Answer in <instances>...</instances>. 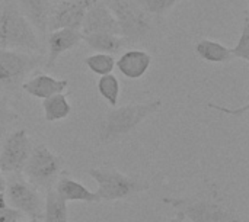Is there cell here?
<instances>
[{
	"mask_svg": "<svg viewBox=\"0 0 249 222\" xmlns=\"http://www.w3.org/2000/svg\"><path fill=\"white\" fill-rule=\"evenodd\" d=\"M162 201L191 222H244L217 185L209 180L207 188L193 196L163 198Z\"/></svg>",
	"mask_w": 249,
	"mask_h": 222,
	"instance_id": "6da1fadb",
	"label": "cell"
},
{
	"mask_svg": "<svg viewBox=\"0 0 249 222\" xmlns=\"http://www.w3.org/2000/svg\"><path fill=\"white\" fill-rule=\"evenodd\" d=\"M162 99L147 100L144 103H130L109 111L98 125V143L101 145L112 144L133 132L144 119L162 108Z\"/></svg>",
	"mask_w": 249,
	"mask_h": 222,
	"instance_id": "7a4b0ae2",
	"label": "cell"
},
{
	"mask_svg": "<svg viewBox=\"0 0 249 222\" xmlns=\"http://www.w3.org/2000/svg\"><path fill=\"white\" fill-rule=\"evenodd\" d=\"M0 48L39 52L41 42L36 31L19 9L16 0L0 4Z\"/></svg>",
	"mask_w": 249,
	"mask_h": 222,
	"instance_id": "3957f363",
	"label": "cell"
},
{
	"mask_svg": "<svg viewBox=\"0 0 249 222\" xmlns=\"http://www.w3.org/2000/svg\"><path fill=\"white\" fill-rule=\"evenodd\" d=\"M89 176L98 183V192L95 193L99 196L101 201L107 202L124 201L131 198L133 195L146 192L150 188L147 182L125 176L111 164H104L90 169Z\"/></svg>",
	"mask_w": 249,
	"mask_h": 222,
	"instance_id": "277c9868",
	"label": "cell"
},
{
	"mask_svg": "<svg viewBox=\"0 0 249 222\" xmlns=\"http://www.w3.org/2000/svg\"><path fill=\"white\" fill-rule=\"evenodd\" d=\"M105 3L117 19L120 35L128 44L142 42L150 35L155 17L146 13L136 0H105Z\"/></svg>",
	"mask_w": 249,
	"mask_h": 222,
	"instance_id": "5b68a950",
	"label": "cell"
},
{
	"mask_svg": "<svg viewBox=\"0 0 249 222\" xmlns=\"http://www.w3.org/2000/svg\"><path fill=\"white\" fill-rule=\"evenodd\" d=\"M64 160L51 151L45 144H36L31 148L29 157L22 169L25 179L35 189H51L63 172Z\"/></svg>",
	"mask_w": 249,
	"mask_h": 222,
	"instance_id": "8992f818",
	"label": "cell"
},
{
	"mask_svg": "<svg viewBox=\"0 0 249 222\" xmlns=\"http://www.w3.org/2000/svg\"><path fill=\"white\" fill-rule=\"evenodd\" d=\"M45 64V58L39 52L0 48V86L7 90L20 89L26 77Z\"/></svg>",
	"mask_w": 249,
	"mask_h": 222,
	"instance_id": "52a82bcc",
	"label": "cell"
},
{
	"mask_svg": "<svg viewBox=\"0 0 249 222\" xmlns=\"http://www.w3.org/2000/svg\"><path fill=\"white\" fill-rule=\"evenodd\" d=\"M4 192L6 201L12 208L20 211L25 217L42 220L44 204L41 195L20 173H9Z\"/></svg>",
	"mask_w": 249,
	"mask_h": 222,
	"instance_id": "ba28073f",
	"label": "cell"
},
{
	"mask_svg": "<svg viewBox=\"0 0 249 222\" xmlns=\"http://www.w3.org/2000/svg\"><path fill=\"white\" fill-rule=\"evenodd\" d=\"M31 153V141L25 129L10 132L0 151V172L20 173Z\"/></svg>",
	"mask_w": 249,
	"mask_h": 222,
	"instance_id": "9c48e42d",
	"label": "cell"
},
{
	"mask_svg": "<svg viewBox=\"0 0 249 222\" xmlns=\"http://www.w3.org/2000/svg\"><path fill=\"white\" fill-rule=\"evenodd\" d=\"M93 1L90 0H61L51 6L48 17V29H80L85 13Z\"/></svg>",
	"mask_w": 249,
	"mask_h": 222,
	"instance_id": "30bf717a",
	"label": "cell"
},
{
	"mask_svg": "<svg viewBox=\"0 0 249 222\" xmlns=\"http://www.w3.org/2000/svg\"><path fill=\"white\" fill-rule=\"evenodd\" d=\"M80 31L83 35L101 33V32L120 35V28H118L117 19L105 1H93L88 7Z\"/></svg>",
	"mask_w": 249,
	"mask_h": 222,
	"instance_id": "8fae6325",
	"label": "cell"
},
{
	"mask_svg": "<svg viewBox=\"0 0 249 222\" xmlns=\"http://www.w3.org/2000/svg\"><path fill=\"white\" fill-rule=\"evenodd\" d=\"M83 39V33L80 29H70V28H61L54 29L50 32L47 38L48 44V55L45 58L47 67H54L57 60L67 51L77 47Z\"/></svg>",
	"mask_w": 249,
	"mask_h": 222,
	"instance_id": "7c38bea8",
	"label": "cell"
},
{
	"mask_svg": "<svg viewBox=\"0 0 249 222\" xmlns=\"http://www.w3.org/2000/svg\"><path fill=\"white\" fill-rule=\"evenodd\" d=\"M69 86V80L66 79H55L47 73H38L34 77L25 80L20 89L32 96L34 99H47L53 95L63 93Z\"/></svg>",
	"mask_w": 249,
	"mask_h": 222,
	"instance_id": "4fadbf2b",
	"label": "cell"
},
{
	"mask_svg": "<svg viewBox=\"0 0 249 222\" xmlns=\"http://www.w3.org/2000/svg\"><path fill=\"white\" fill-rule=\"evenodd\" d=\"M152 65V55L146 49H127L118 60H115V67L118 71L130 80L142 79Z\"/></svg>",
	"mask_w": 249,
	"mask_h": 222,
	"instance_id": "5bb4252c",
	"label": "cell"
},
{
	"mask_svg": "<svg viewBox=\"0 0 249 222\" xmlns=\"http://www.w3.org/2000/svg\"><path fill=\"white\" fill-rule=\"evenodd\" d=\"M54 190L66 202H69V201H71V202H86V204H98V202H101L99 196L95 192L89 190L86 186H83L82 183H79L77 180H74L73 177H70L67 173H63V172L57 179Z\"/></svg>",
	"mask_w": 249,
	"mask_h": 222,
	"instance_id": "9a60e30c",
	"label": "cell"
},
{
	"mask_svg": "<svg viewBox=\"0 0 249 222\" xmlns=\"http://www.w3.org/2000/svg\"><path fill=\"white\" fill-rule=\"evenodd\" d=\"M51 0H18V6L35 31L44 35L48 31V17L51 12Z\"/></svg>",
	"mask_w": 249,
	"mask_h": 222,
	"instance_id": "2e32d148",
	"label": "cell"
},
{
	"mask_svg": "<svg viewBox=\"0 0 249 222\" xmlns=\"http://www.w3.org/2000/svg\"><path fill=\"white\" fill-rule=\"evenodd\" d=\"M194 51L200 60L209 64H226L233 60V55L229 47L210 38L198 39L194 47Z\"/></svg>",
	"mask_w": 249,
	"mask_h": 222,
	"instance_id": "e0dca14e",
	"label": "cell"
},
{
	"mask_svg": "<svg viewBox=\"0 0 249 222\" xmlns=\"http://www.w3.org/2000/svg\"><path fill=\"white\" fill-rule=\"evenodd\" d=\"M82 41H85V44L89 48H92L93 51L111 54V55L120 52L128 44L125 41V38H123L121 35H118V33H107V32L83 35Z\"/></svg>",
	"mask_w": 249,
	"mask_h": 222,
	"instance_id": "ac0fdd59",
	"label": "cell"
},
{
	"mask_svg": "<svg viewBox=\"0 0 249 222\" xmlns=\"http://www.w3.org/2000/svg\"><path fill=\"white\" fill-rule=\"evenodd\" d=\"M42 111L47 122H57L66 119L71 113V105L67 100V95L57 93L42 99Z\"/></svg>",
	"mask_w": 249,
	"mask_h": 222,
	"instance_id": "d6986e66",
	"label": "cell"
},
{
	"mask_svg": "<svg viewBox=\"0 0 249 222\" xmlns=\"http://www.w3.org/2000/svg\"><path fill=\"white\" fill-rule=\"evenodd\" d=\"M42 218L45 222H69L67 202L61 199L53 188L47 190Z\"/></svg>",
	"mask_w": 249,
	"mask_h": 222,
	"instance_id": "ffe728a7",
	"label": "cell"
},
{
	"mask_svg": "<svg viewBox=\"0 0 249 222\" xmlns=\"http://www.w3.org/2000/svg\"><path fill=\"white\" fill-rule=\"evenodd\" d=\"M96 87L98 92L101 95V97L112 108H115L118 105V99H120V93H121V84L117 76H114L112 73L105 74V76H99L98 81H96Z\"/></svg>",
	"mask_w": 249,
	"mask_h": 222,
	"instance_id": "44dd1931",
	"label": "cell"
},
{
	"mask_svg": "<svg viewBox=\"0 0 249 222\" xmlns=\"http://www.w3.org/2000/svg\"><path fill=\"white\" fill-rule=\"evenodd\" d=\"M85 65L96 76H105L114 71L115 68V58L111 54L105 52H95L85 58Z\"/></svg>",
	"mask_w": 249,
	"mask_h": 222,
	"instance_id": "7402d4cb",
	"label": "cell"
},
{
	"mask_svg": "<svg viewBox=\"0 0 249 222\" xmlns=\"http://www.w3.org/2000/svg\"><path fill=\"white\" fill-rule=\"evenodd\" d=\"M142 9L149 13L152 17H163L166 16L175 6L178 1L181 0H136Z\"/></svg>",
	"mask_w": 249,
	"mask_h": 222,
	"instance_id": "603a6c76",
	"label": "cell"
},
{
	"mask_svg": "<svg viewBox=\"0 0 249 222\" xmlns=\"http://www.w3.org/2000/svg\"><path fill=\"white\" fill-rule=\"evenodd\" d=\"M233 58H239L245 63H249V16L245 15L242 29L238 38V42L233 48H231Z\"/></svg>",
	"mask_w": 249,
	"mask_h": 222,
	"instance_id": "cb8c5ba5",
	"label": "cell"
},
{
	"mask_svg": "<svg viewBox=\"0 0 249 222\" xmlns=\"http://www.w3.org/2000/svg\"><path fill=\"white\" fill-rule=\"evenodd\" d=\"M20 119V116L12 109L7 99L0 97V137H3L7 129Z\"/></svg>",
	"mask_w": 249,
	"mask_h": 222,
	"instance_id": "d4e9b609",
	"label": "cell"
},
{
	"mask_svg": "<svg viewBox=\"0 0 249 222\" xmlns=\"http://www.w3.org/2000/svg\"><path fill=\"white\" fill-rule=\"evenodd\" d=\"M23 218H25V215L12 206L0 208V222H20Z\"/></svg>",
	"mask_w": 249,
	"mask_h": 222,
	"instance_id": "484cf974",
	"label": "cell"
},
{
	"mask_svg": "<svg viewBox=\"0 0 249 222\" xmlns=\"http://www.w3.org/2000/svg\"><path fill=\"white\" fill-rule=\"evenodd\" d=\"M169 222H185V217L182 215V214H179V212H177V215L171 220Z\"/></svg>",
	"mask_w": 249,
	"mask_h": 222,
	"instance_id": "4316f807",
	"label": "cell"
},
{
	"mask_svg": "<svg viewBox=\"0 0 249 222\" xmlns=\"http://www.w3.org/2000/svg\"><path fill=\"white\" fill-rule=\"evenodd\" d=\"M4 189H6V180L3 177V173L0 172V192L4 193Z\"/></svg>",
	"mask_w": 249,
	"mask_h": 222,
	"instance_id": "83f0119b",
	"label": "cell"
},
{
	"mask_svg": "<svg viewBox=\"0 0 249 222\" xmlns=\"http://www.w3.org/2000/svg\"><path fill=\"white\" fill-rule=\"evenodd\" d=\"M3 206H6V196H4V193L0 192V208H3Z\"/></svg>",
	"mask_w": 249,
	"mask_h": 222,
	"instance_id": "f1b7e54d",
	"label": "cell"
},
{
	"mask_svg": "<svg viewBox=\"0 0 249 222\" xmlns=\"http://www.w3.org/2000/svg\"><path fill=\"white\" fill-rule=\"evenodd\" d=\"M53 3H55V1H61V0H51ZM90 1H105V0H90Z\"/></svg>",
	"mask_w": 249,
	"mask_h": 222,
	"instance_id": "f546056e",
	"label": "cell"
},
{
	"mask_svg": "<svg viewBox=\"0 0 249 222\" xmlns=\"http://www.w3.org/2000/svg\"><path fill=\"white\" fill-rule=\"evenodd\" d=\"M28 222H41V220H34V218H31Z\"/></svg>",
	"mask_w": 249,
	"mask_h": 222,
	"instance_id": "4dcf8cb0",
	"label": "cell"
}]
</instances>
